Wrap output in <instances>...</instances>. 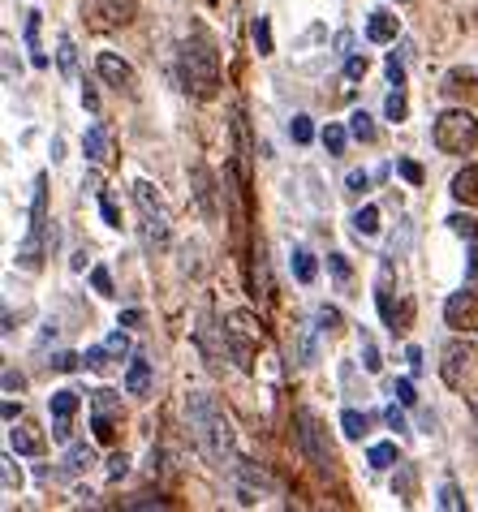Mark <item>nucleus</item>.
Instances as JSON below:
<instances>
[{
  "label": "nucleus",
  "instance_id": "43",
  "mask_svg": "<svg viewBox=\"0 0 478 512\" xmlns=\"http://www.w3.org/2000/svg\"><path fill=\"white\" fill-rule=\"evenodd\" d=\"M125 469H130V457H125V452H117V457L108 461V474H112V478H121Z\"/></svg>",
  "mask_w": 478,
  "mask_h": 512
},
{
  "label": "nucleus",
  "instance_id": "6",
  "mask_svg": "<svg viewBox=\"0 0 478 512\" xmlns=\"http://www.w3.org/2000/svg\"><path fill=\"white\" fill-rule=\"evenodd\" d=\"M134 203H138V216H143V237L151 250H164L168 246V216L156 198V186L151 181H134Z\"/></svg>",
  "mask_w": 478,
  "mask_h": 512
},
{
  "label": "nucleus",
  "instance_id": "9",
  "mask_svg": "<svg viewBox=\"0 0 478 512\" xmlns=\"http://www.w3.org/2000/svg\"><path fill=\"white\" fill-rule=\"evenodd\" d=\"M117 431H121L117 392H95V439H100V444H117Z\"/></svg>",
  "mask_w": 478,
  "mask_h": 512
},
{
  "label": "nucleus",
  "instance_id": "10",
  "mask_svg": "<svg viewBox=\"0 0 478 512\" xmlns=\"http://www.w3.org/2000/svg\"><path fill=\"white\" fill-rule=\"evenodd\" d=\"M95 69H100V78L108 82V87H117V91H125V95H134V91H138V74L121 61L117 52H100V61H95Z\"/></svg>",
  "mask_w": 478,
  "mask_h": 512
},
{
  "label": "nucleus",
  "instance_id": "13",
  "mask_svg": "<svg viewBox=\"0 0 478 512\" xmlns=\"http://www.w3.org/2000/svg\"><path fill=\"white\" fill-rule=\"evenodd\" d=\"M9 444H13V452H22V457H39V452H44V431H39L35 422H13Z\"/></svg>",
  "mask_w": 478,
  "mask_h": 512
},
{
  "label": "nucleus",
  "instance_id": "49",
  "mask_svg": "<svg viewBox=\"0 0 478 512\" xmlns=\"http://www.w3.org/2000/svg\"><path fill=\"white\" fill-rule=\"evenodd\" d=\"M108 353H112V358H121V353H125V336H121V332L108 340Z\"/></svg>",
  "mask_w": 478,
  "mask_h": 512
},
{
  "label": "nucleus",
  "instance_id": "2",
  "mask_svg": "<svg viewBox=\"0 0 478 512\" xmlns=\"http://www.w3.org/2000/svg\"><path fill=\"white\" fill-rule=\"evenodd\" d=\"M177 74L181 87H186L194 99H212L220 87V52L203 31H194L190 39H181L177 48Z\"/></svg>",
  "mask_w": 478,
  "mask_h": 512
},
{
  "label": "nucleus",
  "instance_id": "16",
  "mask_svg": "<svg viewBox=\"0 0 478 512\" xmlns=\"http://www.w3.org/2000/svg\"><path fill=\"white\" fill-rule=\"evenodd\" d=\"M82 151H87L95 164H108V160H112V142H108V130H104V125H91L87 138H82Z\"/></svg>",
  "mask_w": 478,
  "mask_h": 512
},
{
  "label": "nucleus",
  "instance_id": "11",
  "mask_svg": "<svg viewBox=\"0 0 478 512\" xmlns=\"http://www.w3.org/2000/svg\"><path fill=\"white\" fill-rule=\"evenodd\" d=\"M48 409H52V439H65L74 435V414H78V392H52V401H48Z\"/></svg>",
  "mask_w": 478,
  "mask_h": 512
},
{
  "label": "nucleus",
  "instance_id": "12",
  "mask_svg": "<svg viewBox=\"0 0 478 512\" xmlns=\"http://www.w3.org/2000/svg\"><path fill=\"white\" fill-rule=\"evenodd\" d=\"M91 13L100 18V26H130L138 0H91Z\"/></svg>",
  "mask_w": 478,
  "mask_h": 512
},
{
  "label": "nucleus",
  "instance_id": "36",
  "mask_svg": "<svg viewBox=\"0 0 478 512\" xmlns=\"http://www.w3.org/2000/svg\"><path fill=\"white\" fill-rule=\"evenodd\" d=\"M440 508H444V512H461V495H457L453 482H448V487H440Z\"/></svg>",
  "mask_w": 478,
  "mask_h": 512
},
{
  "label": "nucleus",
  "instance_id": "34",
  "mask_svg": "<svg viewBox=\"0 0 478 512\" xmlns=\"http://www.w3.org/2000/svg\"><path fill=\"white\" fill-rule=\"evenodd\" d=\"M453 224V233H461V237H470V241H478V220H470V216H453L448 220Z\"/></svg>",
  "mask_w": 478,
  "mask_h": 512
},
{
  "label": "nucleus",
  "instance_id": "37",
  "mask_svg": "<svg viewBox=\"0 0 478 512\" xmlns=\"http://www.w3.org/2000/svg\"><path fill=\"white\" fill-rule=\"evenodd\" d=\"M367 69H371V65H367V56H349L345 78H349V82H358V78H367Z\"/></svg>",
  "mask_w": 478,
  "mask_h": 512
},
{
  "label": "nucleus",
  "instance_id": "33",
  "mask_svg": "<svg viewBox=\"0 0 478 512\" xmlns=\"http://www.w3.org/2000/svg\"><path fill=\"white\" fill-rule=\"evenodd\" d=\"M392 396H397L401 405H418V392H414L410 379H397V383H392Z\"/></svg>",
  "mask_w": 478,
  "mask_h": 512
},
{
  "label": "nucleus",
  "instance_id": "35",
  "mask_svg": "<svg viewBox=\"0 0 478 512\" xmlns=\"http://www.w3.org/2000/svg\"><path fill=\"white\" fill-rule=\"evenodd\" d=\"M91 284H95V293H100V297H112V276H108V267H95Z\"/></svg>",
  "mask_w": 478,
  "mask_h": 512
},
{
  "label": "nucleus",
  "instance_id": "22",
  "mask_svg": "<svg viewBox=\"0 0 478 512\" xmlns=\"http://www.w3.org/2000/svg\"><path fill=\"white\" fill-rule=\"evenodd\" d=\"M255 297H263V306L272 302V280H267V259H263V250L255 254Z\"/></svg>",
  "mask_w": 478,
  "mask_h": 512
},
{
  "label": "nucleus",
  "instance_id": "15",
  "mask_svg": "<svg viewBox=\"0 0 478 512\" xmlns=\"http://www.w3.org/2000/svg\"><path fill=\"white\" fill-rule=\"evenodd\" d=\"M453 198L457 203H466V207H478V164H466L453 177Z\"/></svg>",
  "mask_w": 478,
  "mask_h": 512
},
{
  "label": "nucleus",
  "instance_id": "19",
  "mask_svg": "<svg viewBox=\"0 0 478 512\" xmlns=\"http://www.w3.org/2000/svg\"><path fill=\"white\" fill-rule=\"evenodd\" d=\"M26 48H31V61L39 69H48V52L39 48V13H26Z\"/></svg>",
  "mask_w": 478,
  "mask_h": 512
},
{
  "label": "nucleus",
  "instance_id": "31",
  "mask_svg": "<svg viewBox=\"0 0 478 512\" xmlns=\"http://www.w3.org/2000/svg\"><path fill=\"white\" fill-rule=\"evenodd\" d=\"M323 147H328L332 155L345 151V130H341V125H328V130H323Z\"/></svg>",
  "mask_w": 478,
  "mask_h": 512
},
{
  "label": "nucleus",
  "instance_id": "24",
  "mask_svg": "<svg viewBox=\"0 0 478 512\" xmlns=\"http://www.w3.org/2000/svg\"><path fill=\"white\" fill-rule=\"evenodd\" d=\"M349 134H354L358 142H371V138H375V121H371V117H367V112H362V108H358V112H354V117H349Z\"/></svg>",
  "mask_w": 478,
  "mask_h": 512
},
{
  "label": "nucleus",
  "instance_id": "5",
  "mask_svg": "<svg viewBox=\"0 0 478 512\" xmlns=\"http://www.w3.org/2000/svg\"><path fill=\"white\" fill-rule=\"evenodd\" d=\"M44 237H48V173L35 177V203H31V233H26L22 250H18V263L26 272H35L44 263Z\"/></svg>",
  "mask_w": 478,
  "mask_h": 512
},
{
  "label": "nucleus",
  "instance_id": "26",
  "mask_svg": "<svg viewBox=\"0 0 478 512\" xmlns=\"http://www.w3.org/2000/svg\"><path fill=\"white\" fill-rule=\"evenodd\" d=\"M341 431L349 439H362V435H367V418H362L358 409H345V414H341Z\"/></svg>",
  "mask_w": 478,
  "mask_h": 512
},
{
  "label": "nucleus",
  "instance_id": "51",
  "mask_svg": "<svg viewBox=\"0 0 478 512\" xmlns=\"http://www.w3.org/2000/svg\"><path fill=\"white\" fill-rule=\"evenodd\" d=\"M121 323H125V327H134V323H143V310H125V315H121Z\"/></svg>",
  "mask_w": 478,
  "mask_h": 512
},
{
  "label": "nucleus",
  "instance_id": "30",
  "mask_svg": "<svg viewBox=\"0 0 478 512\" xmlns=\"http://www.w3.org/2000/svg\"><path fill=\"white\" fill-rule=\"evenodd\" d=\"M362 366H367L371 375L379 371V366H384V362H379V349H375V340H371L367 332H362Z\"/></svg>",
  "mask_w": 478,
  "mask_h": 512
},
{
  "label": "nucleus",
  "instance_id": "28",
  "mask_svg": "<svg viewBox=\"0 0 478 512\" xmlns=\"http://www.w3.org/2000/svg\"><path fill=\"white\" fill-rule=\"evenodd\" d=\"M289 138L298 142V147H306V142L315 138V125H311V117H293V121H289Z\"/></svg>",
  "mask_w": 478,
  "mask_h": 512
},
{
  "label": "nucleus",
  "instance_id": "39",
  "mask_svg": "<svg viewBox=\"0 0 478 512\" xmlns=\"http://www.w3.org/2000/svg\"><path fill=\"white\" fill-rule=\"evenodd\" d=\"M319 323H323V327H328V332H341V310L323 306V310H319Z\"/></svg>",
  "mask_w": 478,
  "mask_h": 512
},
{
  "label": "nucleus",
  "instance_id": "40",
  "mask_svg": "<svg viewBox=\"0 0 478 512\" xmlns=\"http://www.w3.org/2000/svg\"><path fill=\"white\" fill-rule=\"evenodd\" d=\"M22 388H26L22 371H13V366H5V392H22Z\"/></svg>",
  "mask_w": 478,
  "mask_h": 512
},
{
  "label": "nucleus",
  "instance_id": "32",
  "mask_svg": "<svg viewBox=\"0 0 478 512\" xmlns=\"http://www.w3.org/2000/svg\"><path fill=\"white\" fill-rule=\"evenodd\" d=\"M108 358H112L108 349H87V353H82V362H87V371H108V366H112Z\"/></svg>",
  "mask_w": 478,
  "mask_h": 512
},
{
  "label": "nucleus",
  "instance_id": "29",
  "mask_svg": "<svg viewBox=\"0 0 478 512\" xmlns=\"http://www.w3.org/2000/svg\"><path fill=\"white\" fill-rule=\"evenodd\" d=\"M384 112H388V121H405V112H410V104H405V91L397 87L388 95V104H384Z\"/></svg>",
  "mask_w": 478,
  "mask_h": 512
},
{
  "label": "nucleus",
  "instance_id": "52",
  "mask_svg": "<svg viewBox=\"0 0 478 512\" xmlns=\"http://www.w3.org/2000/svg\"><path fill=\"white\" fill-rule=\"evenodd\" d=\"M466 276H478V241L470 246V267H466Z\"/></svg>",
  "mask_w": 478,
  "mask_h": 512
},
{
  "label": "nucleus",
  "instance_id": "27",
  "mask_svg": "<svg viewBox=\"0 0 478 512\" xmlns=\"http://www.w3.org/2000/svg\"><path fill=\"white\" fill-rule=\"evenodd\" d=\"M367 461H371L375 469H388V465H397V444H375V448L367 452Z\"/></svg>",
  "mask_w": 478,
  "mask_h": 512
},
{
  "label": "nucleus",
  "instance_id": "23",
  "mask_svg": "<svg viewBox=\"0 0 478 512\" xmlns=\"http://www.w3.org/2000/svg\"><path fill=\"white\" fill-rule=\"evenodd\" d=\"M474 74H466V69H453V74L444 78V95H461V91H474Z\"/></svg>",
  "mask_w": 478,
  "mask_h": 512
},
{
  "label": "nucleus",
  "instance_id": "7",
  "mask_svg": "<svg viewBox=\"0 0 478 512\" xmlns=\"http://www.w3.org/2000/svg\"><path fill=\"white\" fill-rule=\"evenodd\" d=\"M298 439L306 448V457H311V465L319 469V474H332L336 469V448L328 444V431H323V422L311 414V409H298Z\"/></svg>",
  "mask_w": 478,
  "mask_h": 512
},
{
  "label": "nucleus",
  "instance_id": "3",
  "mask_svg": "<svg viewBox=\"0 0 478 512\" xmlns=\"http://www.w3.org/2000/svg\"><path fill=\"white\" fill-rule=\"evenodd\" d=\"M435 147L444 155H470L478 147V117L466 108H448L435 121Z\"/></svg>",
  "mask_w": 478,
  "mask_h": 512
},
{
  "label": "nucleus",
  "instance_id": "17",
  "mask_svg": "<svg viewBox=\"0 0 478 512\" xmlns=\"http://www.w3.org/2000/svg\"><path fill=\"white\" fill-rule=\"evenodd\" d=\"M91 465H95L91 444H74V448L65 452V461H61V474H65V478H78V474H87Z\"/></svg>",
  "mask_w": 478,
  "mask_h": 512
},
{
  "label": "nucleus",
  "instance_id": "21",
  "mask_svg": "<svg viewBox=\"0 0 478 512\" xmlns=\"http://www.w3.org/2000/svg\"><path fill=\"white\" fill-rule=\"evenodd\" d=\"M354 233L358 237H375L379 233V207H362L354 216Z\"/></svg>",
  "mask_w": 478,
  "mask_h": 512
},
{
  "label": "nucleus",
  "instance_id": "25",
  "mask_svg": "<svg viewBox=\"0 0 478 512\" xmlns=\"http://www.w3.org/2000/svg\"><path fill=\"white\" fill-rule=\"evenodd\" d=\"M250 35H255L259 56H272V22H267V18H255V26H250Z\"/></svg>",
  "mask_w": 478,
  "mask_h": 512
},
{
  "label": "nucleus",
  "instance_id": "42",
  "mask_svg": "<svg viewBox=\"0 0 478 512\" xmlns=\"http://www.w3.org/2000/svg\"><path fill=\"white\" fill-rule=\"evenodd\" d=\"M0 465H5V491H13V487H22V474H18V469H13V461L5 457V461H0Z\"/></svg>",
  "mask_w": 478,
  "mask_h": 512
},
{
  "label": "nucleus",
  "instance_id": "48",
  "mask_svg": "<svg viewBox=\"0 0 478 512\" xmlns=\"http://www.w3.org/2000/svg\"><path fill=\"white\" fill-rule=\"evenodd\" d=\"M388 426H392V431H405V414H401V409H397V405H392V409H388Z\"/></svg>",
  "mask_w": 478,
  "mask_h": 512
},
{
  "label": "nucleus",
  "instance_id": "44",
  "mask_svg": "<svg viewBox=\"0 0 478 512\" xmlns=\"http://www.w3.org/2000/svg\"><path fill=\"white\" fill-rule=\"evenodd\" d=\"M328 263H332V272H336V276L349 280V263H345V254H328Z\"/></svg>",
  "mask_w": 478,
  "mask_h": 512
},
{
  "label": "nucleus",
  "instance_id": "50",
  "mask_svg": "<svg viewBox=\"0 0 478 512\" xmlns=\"http://www.w3.org/2000/svg\"><path fill=\"white\" fill-rule=\"evenodd\" d=\"M345 186H349V190H367V173H349Z\"/></svg>",
  "mask_w": 478,
  "mask_h": 512
},
{
  "label": "nucleus",
  "instance_id": "8",
  "mask_svg": "<svg viewBox=\"0 0 478 512\" xmlns=\"http://www.w3.org/2000/svg\"><path fill=\"white\" fill-rule=\"evenodd\" d=\"M444 323L453 327V332H478V289H461L444 302Z\"/></svg>",
  "mask_w": 478,
  "mask_h": 512
},
{
  "label": "nucleus",
  "instance_id": "38",
  "mask_svg": "<svg viewBox=\"0 0 478 512\" xmlns=\"http://www.w3.org/2000/svg\"><path fill=\"white\" fill-rule=\"evenodd\" d=\"M397 168H401V177H405V181H410V186H423V168H418L414 160H401Z\"/></svg>",
  "mask_w": 478,
  "mask_h": 512
},
{
  "label": "nucleus",
  "instance_id": "46",
  "mask_svg": "<svg viewBox=\"0 0 478 512\" xmlns=\"http://www.w3.org/2000/svg\"><path fill=\"white\" fill-rule=\"evenodd\" d=\"M61 69L65 74L74 69V44H69V39H61Z\"/></svg>",
  "mask_w": 478,
  "mask_h": 512
},
{
  "label": "nucleus",
  "instance_id": "4",
  "mask_svg": "<svg viewBox=\"0 0 478 512\" xmlns=\"http://www.w3.org/2000/svg\"><path fill=\"white\" fill-rule=\"evenodd\" d=\"M224 340H229V353H233V362L242 366V371H255V353H259V319L250 315V310H233V315H224Z\"/></svg>",
  "mask_w": 478,
  "mask_h": 512
},
{
  "label": "nucleus",
  "instance_id": "1",
  "mask_svg": "<svg viewBox=\"0 0 478 512\" xmlns=\"http://www.w3.org/2000/svg\"><path fill=\"white\" fill-rule=\"evenodd\" d=\"M186 422H190V435L199 452L216 469H233L237 465V435H233V422L224 414V405L216 401L212 392H190L186 396Z\"/></svg>",
  "mask_w": 478,
  "mask_h": 512
},
{
  "label": "nucleus",
  "instance_id": "20",
  "mask_svg": "<svg viewBox=\"0 0 478 512\" xmlns=\"http://www.w3.org/2000/svg\"><path fill=\"white\" fill-rule=\"evenodd\" d=\"M315 272H319V267H315V254H311V250H293V276H298L302 284H311Z\"/></svg>",
  "mask_w": 478,
  "mask_h": 512
},
{
  "label": "nucleus",
  "instance_id": "18",
  "mask_svg": "<svg viewBox=\"0 0 478 512\" xmlns=\"http://www.w3.org/2000/svg\"><path fill=\"white\" fill-rule=\"evenodd\" d=\"M125 392H130V396H147L151 392V362L147 358L130 362V371H125Z\"/></svg>",
  "mask_w": 478,
  "mask_h": 512
},
{
  "label": "nucleus",
  "instance_id": "41",
  "mask_svg": "<svg viewBox=\"0 0 478 512\" xmlns=\"http://www.w3.org/2000/svg\"><path fill=\"white\" fill-rule=\"evenodd\" d=\"M100 211H104V220L112 224V229H121V216H117V203H112V198H100Z\"/></svg>",
  "mask_w": 478,
  "mask_h": 512
},
{
  "label": "nucleus",
  "instance_id": "14",
  "mask_svg": "<svg viewBox=\"0 0 478 512\" xmlns=\"http://www.w3.org/2000/svg\"><path fill=\"white\" fill-rule=\"evenodd\" d=\"M401 35V22L392 18V13H384V9H375L371 18H367V39L371 44H392V39Z\"/></svg>",
  "mask_w": 478,
  "mask_h": 512
},
{
  "label": "nucleus",
  "instance_id": "45",
  "mask_svg": "<svg viewBox=\"0 0 478 512\" xmlns=\"http://www.w3.org/2000/svg\"><path fill=\"white\" fill-rule=\"evenodd\" d=\"M52 366H56V371H74V366H78V358H74V353H56V358H52Z\"/></svg>",
  "mask_w": 478,
  "mask_h": 512
},
{
  "label": "nucleus",
  "instance_id": "47",
  "mask_svg": "<svg viewBox=\"0 0 478 512\" xmlns=\"http://www.w3.org/2000/svg\"><path fill=\"white\" fill-rule=\"evenodd\" d=\"M388 78H392V82H397V87H401V78H405V69H401V61H397V52H392V56H388Z\"/></svg>",
  "mask_w": 478,
  "mask_h": 512
}]
</instances>
